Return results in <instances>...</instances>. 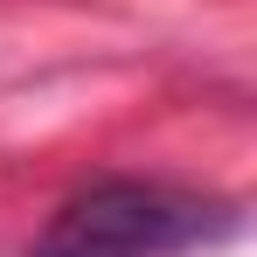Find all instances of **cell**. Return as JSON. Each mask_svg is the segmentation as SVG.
Here are the masks:
<instances>
[{"label": "cell", "mask_w": 257, "mask_h": 257, "mask_svg": "<svg viewBox=\"0 0 257 257\" xmlns=\"http://www.w3.org/2000/svg\"><path fill=\"white\" fill-rule=\"evenodd\" d=\"M236 222V202H215L174 181H90L70 195L28 257H181Z\"/></svg>", "instance_id": "6da1fadb"}]
</instances>
